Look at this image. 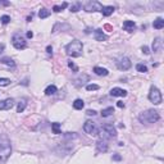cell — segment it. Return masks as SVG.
Segmentation results:
<instances>
[{
  "label": "cell",
  "instance_id": "cell-41",
  "mask_svg": "<svg viewBox=\"0 0 164 164\" xmlns=\"http://www.w3.org/2000/svg\"><path fill=\"white\" fill-rule=\"evenodd\" d=\"M105 28L106 30H112V26L110 25H105Z\"/></svg>",
  "mask_w": 164,
  "mask_h": 164
},
{
  "label": "cell",
  "instance_id": "cell-18",
  "mask_svg": "<svg viewBox=\"0 0 164 164\" xmlns=\"http://www.w3.org/2000/svg\"><path fill=\"white\" fill-rule=\"evenodd\" d=\"M56 91H58V89H56L55 85H50V86H48L45 89V95H48V96L54 95V94H56Z\"/></svg>",
  "mask_w": 164,
  "mask_h": 164
},
{
  "label": "cell",
  "instance_id": "cell-20",
  "mask_svg": "<svg viewBox=\"0 0 164 164\" xmlns=\"http://www.w3.org/2000/svg\"><path fill=\"white\" fill-rule=\"evenodd\" d=\"M94 72H95L97 76H108V74H109L108 69L101 68V67H95V68H94Z\"/></svg>",
  "mask_w": 164,
  "mask_h": 164
},
{
  "label": "cell",
  "instance_id": "cell-17",
  "mask_svg": "<svg viewBox=\"0 0 164 164\" xmlns=\"http://www.w3.org/2000/svg\"><path fill=\"white\" fill-rule=\"evenodd\" d=\"M114 10H116V9H114V6H103V9H101V13L104 14V16L105 17H109V16H112V14H113V12Z\"/></svg>",
  "mask_w": 164,
  "mask_h": 164
},
{
  "label": "cell",
  "instance_id": "cell-5",
  "mask_svg": "<svg viewBox=\"0 0 164 164\" xmlns=\"http://www.w3.org/2000/svg\"><path fill=\"white\" fill-rule=\"evenodd\" d=\"M149 100H150L154 105H159L162 103V92L159 91L158 87L151 86L150 92H149Z\"/></svg>",
  "mask_w": 164,
  "mask_h": 164
},
{
  "label": "cell",
  "instance_id": "cell-23",
  "mask_svg": "<svg viewBox=\"0 0 164 164\" xmlns=\"http://www.w3.org/2000/svg\"><path fill=\"white\" fill-rule=\"evenodd\" d=\"M85 106V103H83V100H81V99H77V100H74V103H73V108L76 109V110H81L82 108Z\"/></svg>",
  "mask_w": 164,
  "mask_h": 164
},
{
  "label": "cell",
  "instance_id": "cell-9",
  "mask_svg": "<svg viewBox=\"0 0 164 164\" xmlns=\"http://www.w3.org/2000/svg\"><path fill=\"white\" fill-rule=\"evenodd\" d=\"M117 66L120 71H127V69H130L131 66H132V63L131 60L127 58V56H123V58H120L118 62H117Z\"/></svg>",
  "mask_w": 164,
  "mask_h": 164
},
{
  "label": "cell",
  "instance_id": "cell-35",
  "mask_svg": "<svg viewBox=\"0 0 164 164\" xmlns=\"http://www.w3.org/2000/svg\"><path fill=\"white\" fill-rule=\"evenodd\" d=\"M141 50H142V53H144V54H150V51H149V48L147 46H142V49H141Z\"/></svg>",
  "mask_w": 164,
  "mask_h": 164
},
{
  "label": "cell",
  "instance_id": "cell-10",
  "mask_svg": "<svg viewBox=\"0 0 164 164\" xmlns=\"http://www.w3.org/2000/svg\"><path fill=\"white\" fill-rule=\"evenodd\" d=\"M13 105H14V100L13 99H5V100L3 101H0V110H9L13 108Z\"/></svg>",
  "mask_w": 164,
  "mask_h": 164
},
{
  "label": "cell",
  "instance_id": "cell-13",
  "mask_svg": "<svg viewBox=\"0 0 164 164\" xmlns=\"http://www.w3.org/2000/svg\"><path fill=\"white\" fill-rule=\"evenodd\" d=\"M135 28H136V25H135L133 21H124L123 22V30L127 32H133Z\"/></svg>",
  "mask_w": 164,
  "mask_h": 164
},
{
  "label": "cell",
  "instance_id": "cell-37",
  "mask_svg": "<svg viewBox=\"0 0 164 164\" xmlns=\"http://www.w3.org/2000/svg\"><path fill=\"white\" fill-rule=\"evenodd\" d=\"M117 106H118V108H124V103L123 101H118L117 103Z\"/></svg>",
  "mask_w": 164,
  "mask_h": 164
},
{
  "label": "cell",
  "instance_id": "cell-21",
  "mask_svg": "<svg viewBox=\"0 0 164 164\" xmlns=\"http://www.w3.org/2000/svg\"><path fill=\"white\" fill-rule=\"evenodd\" d=\"M113 113H114V108H113V106H109V108H105V109L101 110V117L103 118H106V117L112 116Z\"/></svg>",
  "mask_w": 164,
  "mask_h": 164
},
{
  "label": "cell",
  "instance_id": "cell-39",
  "mask_svg": "<svg viewBox=\"0 0 164 164\" xmlns=\"http://www.w3.org/2000/svg\"><path fill=\"white\" fill-rule=\"evenodd\" d=\"M46 51H48V54H53V48L51 46H48L46 48Z\"/></svg>",
  "mask_w": 164,
  "mask_h": 164
},
{
  "label": "cell",
  "instance_id": "cell-11",
  "mask_svg": "<svg viewBox=\"0 0 164 164\" xmlns=\"http://www.w3.org/2000/svg\"><path fill=\"white\" fill-rule=\"evenodd\" d=\"M108 142H106V140H99L96 142V149L99 153H106L108 151Z\"/></svg>",
  "mask_w": 164,
  "mask_h": 164
},
{
  "label": "cell",
  "instance_id": "cell-33",
  "mask_svg": "<svg viewBox=\"0 0 164 164\" xmlns=\"http://www.w3.org/2000/svg\"><path fill=\"white\" fill-rule=\"evenodd\" d=\"M0 21H2L3 25H8L10 22V17L9 16H3L2 18H0Z\"/></svg>",
  "mask_w": 164,
  "mask_h": 164
},
{
  "label": "cell",
  "instance_id": "cell-29",
  "mask_svg": "<svg viewBox=\"0 0 164 164\" xmlns=\"http://www.w3.org/2000/svg\"><path fill=\"white\" fill-rule=\"evenodd\" d=\"M10 80L9 78H2L0 77V86H8V85H10Z\"/></svg>",
  "mask_w": 164,
  "mask_h": 164
},
{
  "label": "cell",
  "instance_id": "cell-16",
  "mask_svg": "<svg viewBox=\"0 0 164 164\" xmlns=\"http://www.w3.org/2000/svg\"><path fill=\"white\" fill-rule=\"evenodd\" d=\"M162 49V40L159 37H156L154 41H153V51L154 53H159Z\"/></svg>",
  "mask_w": 164,
  "mask_h": 164
},
{
  "label": "cell",
  "instance_id": "cell-3",
  "mask_svg": "<svg viewBox=\"0 0 164 164\" xmlns=\"http://www.w3.org/2000/svg\"><path fill=\"white\" fill-rule=\"evenodd\" d=\"M160 119V116H159V113L154 110V109H149V110H145V112H142L140 116H139V120L141 123H155V122H158V120Z\"/></svg>",
  "mask_w": 164,
  "mask_h": 164
},
{
  "label": "cell",
  "instance_id": "cell-14",
  "mask_svg": "<svg viewBox=\"0 0 164 164\" xmlns=\"http://www.w3.org/2000/svg\"><path fill=\"white\" fill-rule=\"evenodd\" d=\"M0 63H2V64H5V66H8V67H12V68L16 67V63H14V60H13L12 58H9V56H4V58H0Z\"/></svg>",
  "mask_w": 164,
  "mask_h": 164
},
{
  "label": "cell",
  "instance_id": "cell-19",
  "mask_svg": "<svg viewBox=\"0 0 164 164\" xmlns=\"http://www.w3.org/2000/svg\"><path fill=\"white\" fill-rule=\"evenodd\" d=\"M153 27L156 28V30H162V28L164 27V19L163 18H156L154 21V23H153Z\"/></svg>",
  "mask_w": 164,
  "mask_h": 164
},
{
  "label": "cell",
  "instance_id": "cell-28",
  "mask_svg": "<svg viewBox=\"0 0 164 164\" xmlns=\"http://www.w3.org/2000/svg\"><path fill=\"white\" fill-rule=\"evenodd\" d=\"M136 69H137V72H141V73H146L147 72V67L145 66V64H136Z\"/></svg>",
  "mask_w": 164,
  "mask_h": 164
},
{
  "label": "cell",
  "instance_id": "cell-4",
  "mask_svg": "<svg viewBox=\"0 0 164 164\" xmlns=\"http://www.w3.org/2000/svg\"><path fill=\"white\" fill-rule=\"evenodd\" d=\"M117 136V130L113 124H104L101 128V140L113 139Z\"/></svg>",
  "mask_w": 164,
  "mask_h": 164
},
{
  "label": "cell",
  "instance_id": "cell-30",
  "mask_svg": "<svg viewBox=\"0 0 164 164\" xmlns=\"http://www.w3.org/2000/svg\"><path fill=\"white\" fill-rule=\"evenodd\" d=\"M80 9H81V4H80V3H76V4H73V5H71V12H73V13L78 12Z\"/></svg>",
  "mask_w": 164,
  "mask_h": 164
},
{
  "label": "cell",
  "instance_id": "cell-38",
  "mask_svg": "<svg viewBox=\"0 0 164 164\" xmlns=\"http://www.w3.org/2000/svg\"><path fill=\"white\" fill-rule=\"evenodd\" d=\"M87 116H95V114H96V112L95 110H87Z\"/></svg>",
  "mask_w": 164,
  "mask_h": 164
},
{
  "label": "cell",
  "instance_id": "cell-25",
  "mask_svg": "<svg viewBox=\"0 0 164 164\" xmlns=\"http://www.w3.org/2000/svg\"><path fill=\"white\" fill-rule=\"evenodd\" d=\"M51 130H53V133H55V135L62 133L60 132V123H58V122L51 123Z\"/></svg>",
  "mask_w": 164,
  "mask_h": 164
},
{
  "label": "cell",
  "instance_id": "cell-34",
  "mask_svg": "<svg viewBox=\"0 0 164 164\" xmlns=\"http://www.w3.org/2000/svg\"><path fill=\"white\" fill-rule=\"evenodd\" d=\"M64 137H66V139H74V137H77V135H76V133H71V132H67L66 135H64Z\"/></svg>",
  "mask_w": 164,
  "mask_h": 164
},
{
  "label": "cell",
  "instance_id": "cell-2",
  "mask_svg": "<svg viewBox=\"0 0 164 164\" xmlns=\"http://www.w3.org/2000/svg\"><path fill=\"white\" fill-rule=\"evenodd\" d=\"M12 154V145H10V141L6 139V137H3L0 139V163H5L8 160V158Z\"/></svg>",
  "mask_w": 164,
  "mask_h": 164
},
{
  "label": "cell",
  "instance_id": "cell-32",
  "mask_svg": "<svg viewBox=\"0 0 164 164\" xmlns=\"http://www.w3.org/2000/svg\"><path fill=\"white\" fill-rule=\"evenodd\" d=\"M68 67H69L71 69H72L73 72H78V67L76 66V64H74L72 60H69V62H68Z\"/></svg>",
  "mask_w": 164,
  "mask_h": 164
},
{
  "label": "cell",
  "instance_id": "cell-12",
  "mask_svg": "<svg viewBox=\"0 0 164 164\" xmlns=\"http://www.w3.org/2000/svg\"><path fill=\"white\" fill-rule=\"evenodd\" d=\"M110 95L112 96H120V97H124L127 96V91L123 89H119V87H114L110 90Z\"/></svg>",
  "mask_w": 164,
  "mask_h": 164
},
{
  "label": "cell",
  "instance_id": "cell-36",
  "mask_svg": "<svg viewBox=\"0 0 164 164\" xmlns=\"http://www.w3.org/2000/svg\"><path fill=\"white\" fill-rule=\"evenodd\" d=\"M113 159L114 160H120V159H122V156H120L119 154H116V155H113Z\"/></svg>",
  "mask_w": 164,
  "mask_h": 164
},
{
  "label": "cell",
  "instance_id": "cell-22",
  "mask_svg": "<svg viewBox=\"0 0 164 164\" xmlns=\"http://www.w3.org/2000/svg\"><path fill=\"white\" fill-rule=\"evenodd\" d=\"M26 106H27L26 99H22V100H19V103H18V105H17V112H18V113H22V112L26 109Z\"/></svg>",
  "mask_w": 164,
  "mask_h": 164
},
{
  "label": "cell",
  "instance_id": "cell-31",
  "mask_svg": "<svg viewBox=\"0 0 164 164\" xmlns=\"http://www.w3.org/2000/svg\"><path fill=\"white\" fill-rule=\"evenodd\" d=\"M86 90H87V91H95V90H99V85H95V83L87 85V86H86Z\"/></svg>",
  "mask_w": 164,
  "mask_h": 164
},
{
  "label": "cell",
  "instance_id": "cell-26",
  "mask_svg": "<svg viewBox=\"0 0 164 164\" xmlns=\"http://www.w3.org/2000/svg\"><path fill=\"white\" fill-rule=\"evenodd\" d=\"M67 6H68V4H67V3H63L62 5H54V6H53V10H54V12H56V13H59V12H62L63 9H66Z\"/></svg>",
  "mask_w": 164,
  "mask_h": 164
},
{
  "label": "cell",
  "instance_id": "cell-6",
  "mask_svg": "<svg viewBox=\"0 0 164 164\" xmlns=\"http://www.w3.org/2000/svg\"><path fill=\"white\" fill-rule=\"evenodd\" d=\"M12 42H13V46L16 49H18V50H23V49H26V46H27V42L21 33L14 35L13 39H12Z\"/></svg>",
  "mask_w": 164,
  "mask_h": 164
},
{
  "label": "cell",
  "instance_id": "cell-40",
  "mask_svg": "<svg viewBox=\"0 0 164 164\" xmlns=\"http://www.w3.org/2000/svg\"><path fill=\"white\" fill-rule=\"evenodd\" d=\"M27 37H28V39H32V37H33V32L28 31V32H27Z\"/></svg>",
  "mask_w": 164,
  "mask_h": 164
},
{
  "label": "cell",
  "instance_id": "cell-7",
  "mask_svg": "<svg viewBox=\"0 0 164 164\" xmlns=\"http://www.w3.org/2000/svg\"><path fill=\"white\" fill-rule=\"evenodd\" d=\"M83 131L86 132L87 135H91V136H96V135L99 133L97 127H96V124L94 122H92V120H87V122H85Z\"/></svg>",
  "mask_w": 164,
  "mask_h": 164
},
{
  "label": "cell",
  "instance_id": "cell-24",
  "mask_svg": "<svg viewBox=\"0 0 164 164\" xmlns=\"http://www.w3.org/2000/svg\"><path fill=\"white\" fill-rule=\"evenodd\" d=\"M49 16H50V10H48V9H45V8L40 9V12H39V17H40L41 19H44V18H48Z\"/></svg>",
  "mask_w": 164,
  "mask_h": 164
},
{
  "label": "cell",
  "instance_id": "cell-1",
  "mask_svg": "<svg viewBox=\"0 0 164 164\" xmlns=\"http://www.w3.org/2000/svg\"><path fill=\"white\" fill-rule=\"evenodd\" d=\"M82 50H83V45L80 40H73L71 41L69 44L66 46V51L69 56L72 58H78V56L82 55Z\"/></svg>",
  "mask_w": 164,
  "mask_h": 164
},
{
  "label": "cell",
  "instance_id": "cell-27",
  "mask_svg": "<svg viewBox=\"0 0 164 164\" xmlns=\"http://www.w3.org/2000/svg\"><path fill=\"white\" fill-rule=\"evenodd\" d=\"M83 81H89V76L87 74H83V76H81L78 80H76V82H78V83H76V86H81V85H83L85 82Z\"/></svg>",
  "mask_w": 164,
  "mask_h": 164
},
{
  "label": "cell",
  "instance_id": "cell-15",
  "mask_svg": "<svg viewBox=\"0 0 164 164\" xmlns=\"http://www.w3.org/2000/svg\"><path fill=\"white\" fill-rule=\"evenodd\" d=\"M94 36H95V40H96V41H104V40H106V36L104 35L103 30H100V28H97V30H95Z\"/></svg>",
  "mask_w": 164,
  "mask_h": 164
},
{
  "label": "cell",
  "instance_id": "cell-8",
  "mask_svg": "<svg viewBox=\"0 0 164 164\" xmlns=\"http://www.w3.org/2000/svg\"><path fill=\"white\" fill-rule=\"evenodd\" d=\"M103 5L99 2H89L85 4V10L91 13V12H101Z\"/></svg>",
  "mask_w": 164,
  "mask_h": 164
}]
</instances>
